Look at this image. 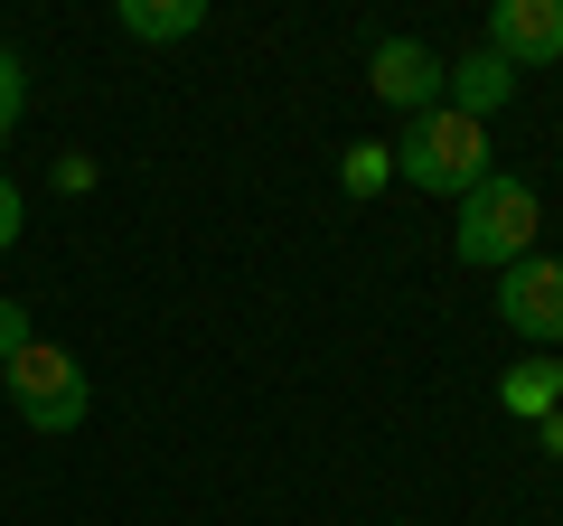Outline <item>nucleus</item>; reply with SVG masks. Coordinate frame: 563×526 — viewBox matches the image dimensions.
Listing matches in <instances>:
<instances>
[{
    "instance_id": "f257e3e1",
    "label": "nucleus",
    "mask_w": 563,
    "mask_h": 526,
    "mask_svg": "<svg viewBox=\"0 0 563 526\" xmlns=\"http://www.w3.org/2000/svg\"><path fill=\"white\" fill-rule=\"evenodd\" d=\"M395 169L422 188V198H470V188L488 179V122H470V113H451V103H432V113L404 122Z\"/></svg>"
},
{
    "instance_id": "f03ea898",
    "label": "nucleus",
    "mask_w": 563,
    "mask_h": 526,
    "mask_svg": "<svg viewBox=\"0 0 563 526\" xmlns=\"http://www.w3.org/2000/svg\"><path fill=\"white\" fill-rule=\"evenodd\" d=\"M536 226H544V198L526 179H507V169H488L479 188L461 198V226H451V254L479 263V273H507V263L536 254Z\"/></svg>"
},
{
    "instance_id": "7ed1b4c3",
    "label": "nucleus",
    "mask_w": 563,
    "mask_h": 526,
    "mask_svg": "<svg viewBox=\"0 0 563 526\" xmlns=\"http://www.w3.org/2000/svg\"><path fill=\"white\" fill-rule=\"evenodd\" d=\"M0 385H10V405H20L29 432H76L85 405H95V376H85L76 348H57V339H29L20 358L0 366Z\"/></svg>"
},
{
    "instance_id": "20e7f679",
    "label": "nucleus",
    "mask_w": 563,
    "mask_h": 526,
    "mask_svg": "<svg viewBox=\"0 0 563 526\" xmlns=\"http://www.w3.org/2000/svg\"><path fill=\"white\" fill-rule=\"evenodd\" d=\"M498 320L517 329V339H536V358H554L563 348V254H526L498 273Z\"/></svg>"
},
{
    "instance_id": "39448f33",
    "label": "nucleus",
    "mask_w": 563,
    "mask_h": 526,
    "mask_svg": "<svg viewBox=\"0 0 563 526\" xmlns=\"http://www.w3.org/2000/svg\"><path fill=\"white\" fill-rule=\"evenodd\" d=\"M488 57L526 66H563V0H498L488 10Z\"/></svg>"
},
{
    "instance_id": "423d86ee",
    "label": "nucleus",
    "mask_w": 563,
    "mask_h": 526,
    "mask_svg": "<svg viewBox=\"0 0 563 526\" xmlns=\"http://www.w3.org/2000/svg\"><path fill=\"white\" fill-rule=\"evenodd\" d=\"M366 85H376L395 113H432L442 103V57L422 39H376V57H366Z\"/></svg>"
},
{
    "instance_id": "0eeeda50",
    "label": "nucleus",
    "mask_w": 563,
    "mask_h": 526,
    "mask_svg": "<svg viewBox=\"0 0 563 526\" xmlns=\"http://www.w3.org/2000/svg\"><path fill=\"white\" fill-rule=\"evenodd\" d=\"M442 103H451V113H470V122L507 113V103H517V66L488 57V47H470L461 66H442Z\"/></svg>"
},
{
    "instance_id": "6e6552de",
    "label": "nucleus",
    "mask_w": 563,
    "mask_h": 526,
    "mask_svg": "<svg viewBox=\"0 0 563 526\" xmlns=\"http://www.w3.org/2000/svg\"><path fill=\"white\" fill-rule=\"evenodd\" d=\"M498 405L517 414V424H544V414H563V358H517L498 376Z\"/></svg>"
},
{
    "instance_id": "1a4fd4ad",
    "label": "nucleus",
    "mask_w": 563,
    "mask_h": 526,
    "mask_svg": "<svg viewBox=\"0 0 563 526\" xmlns=\"http://www.w3.org/2000/svg\"><path fill=\"white\" fill-rule=\"evenodd\" d=\"M113 20L132 29V39H151V47H179V39L207 29V0H122Z\"/></svg>"
},
{
    "instance_id": "9d476101",
    "label": "nucleus",
    "mask_w": 563,
    "mask_h": 526,
    "mask_svg": "<svg viewBox=\"0 0 563 526\" xmlns=\"http://www.w3.org/2000/svg\"><path fill=\"white\" fill-rule=\"evenodd\" d=\"M385 179H395V142H347L339 151V188L347 198H376Z\"/></svg>"
},
{
    "instance_id": "9b49d317",
    "label": "nucleus",
    "mask_w": 563,
    "mask_h": 526,
    "mask_svg": "<svg viewBox=\"0 0 563 526\" xmlns=\"http://www.w3.org/2000/svg\"><path fill=\"white\" fill-rule=\"evenodd\" d=\"M20 113H29V66H20V47H0V142L20 132Z\"/></svg>"
},
{
    "instance_id": "f8f14e48",
    "label": "nucleus",
    "mask_w": 563,
    "mask_h": 526,
    "mask_svg": "<svg viewBox=\"0 0 563 526\" xmlns=\"http://www.w3.org/2000/svg\"><path fill=\"white\" fill-rule=\"evenodd\" d=\"M29 339H38V329H29V302H10V292H0V366L20 358Z\"/></svg>"
},
{
    "instance_id": "ddd939ff",
    "label": "nucleus",
    "mask_w": 563,
    "mask_h": 526,
    "mask_svg": "<svg viewBox=\"0 0 563 526\" xmlns=\"http://www.w3.org/2000/svg\"><path fill=\"white\" fill-rule=\"evenodd\" d=\"M57 188H66V198H85V188H95V161H85V151H66V161H57Z\"/></svg>"
},
{
    "instance_id": "4468645a",
    "label": "nucleus",
    "mask_w": 563,
    "mask_h": 526,
    "mask_svg": "<svg viewBox=\"0 0 563 526\" xmlns=\"http://www.w3.org/2000/svg\"><path fill=\"white\" fill-rule=\"evenodd\" d=\"M10 244H20V188L0 179V254H10Z\"/></svg>"
},
{
    "instance_id": "2eb2a0df",
    "label": "nucleus",
    "mask_w": 563,
    "mask_h": 526,
    "mask_svg": "<svg viewBox=\"0 0 563 526\" xmlns=\"http://www.w3.org/2000/svg\"><path fill=\"white\" fill-rule=\"evenodd\" d=\"M544 461H563V414H544Z\"/></svg>"
}]
</instances>
